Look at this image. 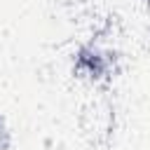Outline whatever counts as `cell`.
<instances>
[{
	"instance_id": "cell-1",
	"label": "cell",
	"mask_w": 150,
	"mask_h": 150,
	"mask_svg": "<svg viewBox=\"0 0 150 150\" xmlns=\"http://www.w3.org/2000/svg\"><path fill=\"white\" fill-rule=\"evenodd\" d=\"M112 66V56L110 52H105L103 47L98 45H89V47H82L80 54H77V73L89 77V80H101L108 75Z\"/></svg>"
}]
</instances>
